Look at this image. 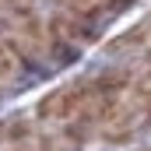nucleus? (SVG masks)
I'll return each mask as SVG.
<instances>
[{
  "mask_svg": "<svg viewBox=\"0 0 151 151\" xmlns=\"http://www.w3.org/2000/svg\"><path fill=\"white\" fill-rule=\"evenodd\" d=\"M91 102H95V88H91V77H88V81H74V84H63V88L49 91L35 106V116L46 119V123H67L81 109H88Z\"/></svg>",
  "mask_w": 151,
  "mask_h": 151,
  "instance_id": "f257e3e1",
  "label": "nucleus"
},
{
  "mask_svg": "<svg viewBox=\"0 0 151 151\" xmlns=\"http://www.w3.org/2000/svg\"><path fill=\"white\" fill-rule=\"evenodd\" d=\"M32 137H35V134H32L28 119H21V116H11V119L0 123V141L11 144V148H21V144H28Z\"/></svg>",
  "mask_w": 151,
  "mask_h": 151,
  "instance_id": "f03ea898",
  "label": "nucleus"
},
{
  "mask_svg": "<svg viewBox=\"0 0 151 151\" xmlns=\"http://www.w3.org/2000/svg\"><path fill=\"white\" fill-rule=\"evenodd\" d=\"M148 32H151V18H148Z\"/></svg>",
  "mask_w": 151,
  "mask_h": 151,
  "instance_id": "7ed1b4c3",
  "label": "nucleus"
},
{
  "mask_svg": "<svg viewBox=\"0 0 151 151\" xmlns=\"http://www.w3.org/2000/svg\"><path fill=\"white\" fill-rule=\"evenodd\" d=\"M25 4H32V0H25Z\"/></svg>",
  "mask_w": 151,
  "mask_h": 151,
  "instance_id": "20e7f679",
  "label": "nucleus"
}]
</instances>
